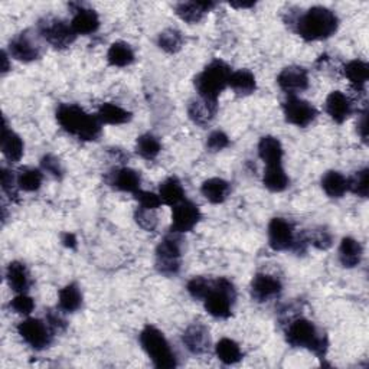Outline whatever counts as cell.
Masks as SVG:
<instances>
[{
    "instance_id": "obj_1",
    "label": "cell",
    "mask_w": 369,
    "mask_h": 369,
    "mask_svg": "<svg viewBox=\"0 0 369 369\" xmlns=\"http://www.w3.org/2000/svg\"><path fill=\"white\" fill-rule=\"evenodd\" d=\"M287 23L305 41H324L334 36L339 28L338 15L323 6H313L300 13H290Z\"/></svg>"
},
{
    "instance_id": "obj_2",
    "label": "cell",
    "mask_w": 369,
    "mask_h": 369,
    "mask_svg": "<svg viewBox=\"0 0 369 369\" xmlns=\"http://www.w3.org/2000/svg\"><path fill=\"white\" fill-rule=\"evenodd\" d=\"M55 116L61 129L78 140L95 141L101 136L102 124L97 115L87 113L77 104H59Z\"/></svg>"
},
{
    "instance_id": "obj_3",
    "label": "cell",
    "mask_w": 369,
    "mask_h": 369,
    "mask_svg": "<svg viewBox=\"0 0 369 369\" xmlns=\"http://www.w3.org/2000/svg\"><path fill=\"white\" fill-rule=\"evenodd\" d=\"M286 341L293 348H305L317 358L324 359L329 349V339L324 332L306 317L290 319L286 327Z\"/></svg>"
},
{
    "instance_id": "obj_4",
    "label": "cell",
    "mask_w": 369,
    "mask_h": 369,
    "mask_svg": "<svg viewBox=\"0 0 369 369\" xmlns=\"http://www.w3.org/2000/svg\"><path fill=\"white\" fill-rule=\"evenodd\" d=\"M231 74L233 69L227 62L221 59H213L194 80L198 95L205 100L218 102V97L228 87Z\"/></svg>"
},
{
    "instance_id": "obj_5",
    "label": "cell",
    "mask_w": 369,
    "mask_h": 369,
    "mask_svg": "<svg viewBox=\"0 0 369 369\" xmlns=\"http://www.w3.org/2000/svg\"><path fill=\"white\" fill-rule=\"evenodd\" d=\"M139 339L143 351L156 368L173 369L177 366V356L162 330L152 324H147L140 332Z\"/></svg>"
},
{
    "instance_id": "obj_6",
    "label": "cell",
    "mask_w": 369,
    "mask_h": 369,
    "mask_svg": "<svg viewBox=\"0 0 369 369\" xmlns=\"http://www.w3.org/2000/svg\"><path fill=\"white\" fill-rule=\"evenodd\" d=\"M237 302V290L231 280L218 277L212 280V286L204 299L205 310L215 319H228L233 315Z\"/></svg>"
},
{
    "instance_id": "obj_7",
    "label": "cell",
    "mask_w": 369,
    "mask_h": 369,
    "mask_svg": "<svg viewBox=\"0 0 369 369\" xmlns=\"http://www.w3.org/2000/svg\"><path fill=\"white\" fill-rule=\"evenodd\" d=\"M269 234V245L274 251H294V252H305L309 245L306 235L296 237L294 227L290 221L284 218H273L267 228Z\"/></svg>"
},
{
    "instance_id": "obj_8",
    "label": "cell",
    "mask_w": 369,
    "mask_h": 369,
    "mask_svg": "<svg viewBox=\"0 0 369 369\" xmlns=\"http://www.w3.org/2000/svg\"><path fill=\"white\" fill-rule=\"evenodd\" d=\"M182 248L183 241L179 233L170 230L156 247V270L166 276L173 277L179 273L182 266Z\"/></svg>"
},
{
    "instance_id": "obj_9",
    "label": "cell",
    "mask_w": 369,
    "mask_h": 369,
    "mask_svg": "<svg viewBox=\"0 0 369 369\" xmlns=\"http://www.w3.org/2000/svg\"><path fill=\"white\" fill-rule=\"evenodd\" d=\"M38 33L55 49L71 47L78 36L74 32L71 23L54 16H45L38 22Z\"/></svg>"
},
{
    "instance_id": "obj_10",
    "label": "cell",
    "mask_w": 369,
    "mask_h": 369,
    "mask_svg": "<svg viewBox=\"0 0 369 369\" xmlns=\"http://www.w3.org/2000/svg\"><path fill=\"white\" fill-rule=\"evenodd\" d=\"M18 334L22 341L35 351H44L51 346L55 334L47 322L28 317L18 324Z\"/></svg>"
},
{
    "instance_id": "obj_11",
    "label": "cell",
    "mask_w": 369,
    "mask_h": 369,
    "mask_svg": "<svg viewBox=\"0 0 369 369\" xmlns=\"http://www.w3.org/2000/svg\"><path fill=\"white\" fill-rule=\"evenodd\" d=\"M283 113L287 123L302 129L310 126L317 117L316 107L298 95H288L286 98L283 102Z\"/></svg>"
},
{
    "instance_id": "obj_12",
    "label": "cell",
    "mask_w": 369,
    "mask_h": 369,
    "mask_svg": "<svg viewBox=\"0 0 369 369\" xmlns=\"http://www.w3.org/2000/svg\"><path fill=\"white\" fill-rule=\"evenodd\" d=\"M9 54L16 61L29 64L41 58L42 47L38 41V36L32 35L29 30H25L18 33L11 40Z\"/></svg>"
},
{
    "instance_id": "obj_13",
    "label": "cell",
    "mask_w": 369,
    "mask_h": 369,
    "mask_svg": "<svg viewBox=\"0 0 369 369\" xmlns=\"http://www.w3.org/2000/svg\"><path fill=\"white\" fill-rule=\"evenodd\" d=\"M172 209V231L179 234L191 233L202 219L199 206L188 199L182 201Z\"/></svg>"
},
{
    "instance_id": "obj_14",
    "label": "cell",
    "mask_w": 369,
    "mask_h": 369,
    "mask_svg": "<svg viewBox=\"0 0 369 369\" xmlns=\"http://www.w3.org/2000/svg\"><path fill=\"white\" fill-rule=\"evenodd\" d=\"M250 290H251L252 300L258 303H266L280 296L283 291V284L280 279H277L276 276L258 273L254 276Z\"/></svg>"
},
{
    "instance_id": "obj_15",
    "label": "cell",
    "mask_w": 369,
    "mask_h": 369,
    "mask_svg": "<svg viewBox=\"0 0 369 369\" xmlns=\"http://www.w3.org/2000/svg\"><path fill=\"white\" fill-rule=\"evenodd\" d=\"M277 84L287 95H298L309 88V74L303 66L290 65L281 69Z\"/></svg>"
},
{
    "instance_id": "obj_16",
    "label": "cell",
    "mask_w": 369,
    "mask_h": 369,
    "mask_svg": "<svg viewBox=\"0 0 369 369\" xmlns=\"http://www.w3.org/2000/svg\"><path fill=\"white\" fill-rule=\"evenodd\" d=\"M182 344L187 351L195 356H202L211 349L209 330L202 323H192L182 335Z\"/></svg>"
},
{
    "instance_id": "obj_17",
    "label": "cell",
    "mask_w": 369,
    "mask_h": 369,
    "mask_svg": "<svg viewBox=\"0 0 369 369\" xmlns=\"http://www.w3.org/2000/svg\"><path fill=\"white\" fill-rule=\"evenodd\" d=\"M107 183L116 191L136 194L140 191L141 176L137 170L130 168H117L107 175Z\"/></svg>"
},
{
    "instance_id": "obj_18",
    "label": "cell",
    "mask_w": 369,
    "mask_h": 369,
    "mask_svg": "<svg viewBox=\"0 0 369 369\" xmlns=\"http://www.w3.org/2000/svg\"><path fill=\"white\" fill-rule=\"evenodd\" d=\"M324 108L327 116L338 124L345 123L353 113L352 100L342 91L330 93L326 98Z\"/></svg>"
},
{
    "instance_id": "obj_19",
    "label": "cell",
    "mask_w": 369,
    "mask_h": 369,
    "mask_svg": "<svg viewBox=\"0 0 369 369\" xmlns=\"http://www.w3.org/2000/svg\"><path fill=\"white\" fill-rule=\"evenodd\" d=\"M218 113V102L209 101L198 95V98H192L188 104V116L197 126H208L212 123Z\"/></svg>"
},
{
    "instance_id": "obj_20",
    "label": "cell",
    "mask_w": 369,
    "mask_h": 369,
    "mask_svg": "<svg viewBox=\"0 0 369 369\" xmlns=\"http://www.w3.org/2000/svg\"><path fill=\"white\" fill-rule=\"evenodd\" d=\"M100 16L94 9L80 6L74 11L71 26L77 35H93L100 29Z\"/></svg>"
},
{
    "instance_id": "obj_21",
    "label": "cell",
    "mask_w": 369,
    "mask_h": 369,
    "mask_svg": "<svg viewBox=\"0 0 369 369\" xmlns=\"http://www.w3.org/2000/svg\"><path fill=\"white\" fill-rule=\"evenodd\" d=\"M213 2H180L175 5V13L187 23H198L215 9Z\"/></svg>"
},
{
    "instance_id": "obj_22",
    "label": "cell",
    "mask_w": 369,
    "mask_h": 369,
    "mask_svg": "<svg viewBox=\"0 0 369 369\" xmlns=\"http://www.w3.org/2000/svg\"><path fill=\"white\" fill-rule=\"evenodd\" d=\"M201 194L208 202L213 205L224 204L231 194V184L226 179L211 177L202 183Z\"/></svg>"
},
{
    "instance_id": "obj_23",
    "label": "cell",
    "mask_w": 369,
    "mask_h": 369,
    "mask_svg": "<svg viewBox=\"0 0 369 369\" xmlns=\"http://www.w3.org/2000/svg\"><path fill=\"white\" fill-rule=\"evenodd\" d=\"M2 153L12 163L19 162L25 153L23 140L8 126L6 119L2 129Z\"/></svg>"
},
{
    "instance_id": "obj_24",
    "label": "cell",
    "mask_w": 369,
    "mask_h": 369,
    "mask_svg": "<svg viewBox=\"0 0 369 369\" xmlns=\"http://www.w3.org/2000/svg\"><path fill=\"white\" fill-rule=\"evenodd\" d=\"M322 189L329 198L339 199L349 191V180L338 170H327L322 176Z\"/></svg>"
},
{
    "instance_id": "obj_25",
    "label": "cell",
    "mask_w": 369,
    "mask_h": 369,
    "mask_svg": "<svg viewBox=\"0 0 369 369\" xmlns=\"http://www.w3.org/2000/svg\"><path fill=\"white\" fill-rule=\"evenodd\" d=\"M258 156L266 163V166L283 165V146L274 136H264L258 141Z\"/></svg>"
},
{
    "instance_id": "obj_26",
    "label": "cell",
    "mask_w": 369,
    "mask_h": 369,
    "mask_svg": "<svg viewBox=\"0 0 369 369\" xmlns=\"http://www.w3.org/2000/svg\"><path fill=\"white\" fill-rule=\"evenodd\" d=\"M83 291L77 283H69L58 293V309L64 313H76L83 308Z\"/></svg>"
},
{
    "instance_id": "obj_27",
    "label": "cell",
    "mask_w": 369,
    "mask_h": 369,
    "mask_svg": "<svg viewBox=\"0 0 369 369\" xmlns=\"http://www.w3.org/2000/svg\"><path fill=\"white\" fill-rule=\"evenodd\" d=\"M6 281L16 293H28L32 286V279L28 267L20 262H12L6 269Z\"/></svg>"
},
{
    "instance_id": "obj_28",
    "label": "cell",
    "mask_w": 369,
    "mask_h": 369,
    "mask_svg": "<svg viewBox=\"0 0 369 369\" xmlns=\"http://www.w3.org/2000/svg\"><path fill=\"white\" fill-rule=\"evenodd\" d=\"M363 248L361 242L352 237H345L339 245V262L345 269H353L361 264Z\"/></svg>"
},
{
    "instance_id": "obj_29",
    "label": "cell",
    "mask_w": 369,
    "mask_h": 369,
    "mask_svg": "<svg viewBox=\"0 0 369 369\" xmlns=\"http://www.w3.org/2000/svg\"><path fill=\"white\" fill-rule=\"evenodd\" d=\"M344 76L356 91H365L369 80V65L362 59H352L344 66Z\"/></svg>"
},
{
    "instance_id": "obj_30",
    "label": "cell",
    "mask_w": 369,
    "mask_h": 369,
    "mask_svg": "<svg viewBox=\"0 0 369 369\" xmlns=\"http://www.w3.org/2000/svg\"><path fill=\"white\" fill-rule=\"evenodd\" d=\"M97 117L101 122V124L122 126V124H126L131 120V113L127 112L126 108L117 105V104L105 102L98 108Z\"/></svg>"
},
{
    "instance_id": "obj_31",
    "label": "cell",
    "mask_w": 369,
    "mask_h": 369,
    "mask_svg": "<svg viewBox=\"0 0 369 369\" xmlns=\"http://www.w3.org/2000/svg\"><path fill=\"white\" fill-rule=\"evenodd\" d=\"M228 87L240 97H247L251 95L257 90V81L254 74L248 69H238L233 71Z\"/></svg>"
},
{
    "instance_id": "obj_32",
    "label": "cell",
    "mask_w": 369,
    "mask_h": 369,
    "mask_svg": "<svg viewBox=\"0 0 369 369\" xmlns=\"http://www.w3.org/2000/svg\"><path fill=\"white\" fill-rule=\"evenodd\" d=\"M263 184L270 192H274V194L284 192L288 188L290 179H288L283 165L266 166V170L263 175Z\"/></svg>"
},
{
    "instance_id": "obj_33",
    "label": "cell",
    "mask_w": 369,
    "mask_h": 369,
    "mask_svg": "<svg viewBox=\"0 0 369 369\" xmlns=\"http://www.w3.org/2000/svg\"><path fill=\"white\" fill-rule=\"evenodd\" d=\"M134 59H136V55H134L131 45H129L127 42H123V41L112 44L107 51L108 64L116 68H126V66L131 65L134 62Z\"/></svg>"
},
{
    "instance_id": "obj_34",
    "label": "cell",
    "mask_w": 369,
    "mask_h": 369,
    "mask_svg": "<svg viewBox=\"0 0 369 369\" xmlns=\"http://www.w3.org/2000/svg\"><path fill=\"white\" fill-rule=\"evenodd\" d=\"M184 189L182 187V182L176 176H170L160 183L159 197L165 205L176 206L182 201H184Z\"/></svg>"
},
{
    "instance_id": "obj_35",
    "label": "cell",
    "mask_w": 369,
    "mask_h": 369,
    "mask_svg": "<svg viewBox=\"0 0 369 369\" xmlns=\"http://www.w3.org/2000/svg\"><path fill=\"white\" fill-rule=\"evenodd\" d=\"M215 355L224 365H235L244 356L241 346L230 338H223L215 345Z\"/></svg>"
},
{
    "instance_id": "obj_36",
    "label": "cell",
    "mask_w": 369,
    "mask_h": 369,
    "mask_svg": "<svg viewBox=\"0 0 369 369\" xmlns=\"http://www.w3.org/2000/svg\"><path fill=\"white\" fill-rule=\"evenodd\" d=\"M16 180H18V187L20 191L36 192V191H40V188L42 187L44 172L36 168H22L16 173Z\"/></svg>"
},
{
    "instance_id": "obj_37",
    "label": "cell",
    "mask_w": 369,
    "mask_h": 369,
    "mask_svg": "<svg viewBox=\"0 0 369 369\" xmlns=\"http://www.w3.org/2000/svg\"><path fill=\"white\" fill-rule=\"evenodd\" d=\"M160 152H162V143L156 136L146 133L137 137L136 153L144 160H155Z\"/></svg>"
},
{
    "instance_id": "obj_38",
    "label": "cell",
    "mask_w": 369,
    "mask_h": 369,
    "mask_svg": "<svg viewBox=\"0 0 369 369\" xmlns=\"http://www.w3.org/2000/svg\"><path fill=\"white\" fill-rule=\"evenodd\" d=\"M183 35L179 29L176 28H168L163 32L159 33L158 38V45L162 51L168 52V54H176L182 49L183 47Z\"/></svg>"
},
{
    "instance_id": "obj_39",
    "label": "cell",
    "mask_w": 369,
    "mask_h": 369,
    "mask_svg": "<svg viewBox=\"0 0 369 369\" xmlns=\"http://www.w3.org/2000/svg\"><path fill=\"white\" fill-rule=\"evenodd\" d=\"M134 221L141 230L147 233L155 231L159 226V216L156 213V209H147L143 206H137V209L134 211Z\"/></svg>"
},
{
    "instance_id": "obj_40",
    "label": "cell",
    "mask_w": 369,
    "mask_h": 369,
    "mask_svg": "<svg viewBox=\"0 0 369 369\" xmlns=\"http://www.w3.org/2000/svg\"><path fill=\"white\" fill-rule=\"evenodd\" d=\"M349 180V191L359 197V198H368L369 194V169L363 168L358 170Z\"/></svg>"
},
{
    "instance_id": "obj_41",
    "label": "cell",
    "mask_w": 369,
    "mask_h": 369,
    "mask_svg": "<svg viewBox=\"0 0 369 369\" xmlns=\"http://www.w3.org/2000/svg\"><path fill=\"white\" fill-rule=\"evenodd\" d=\"M212 286V279L199 276V277H194L192 280H189L187 290L189 293V296L195 300H202L206 298V294L209 293Z\"/></svg>"
},
{
    "instance_id": "obj_42",
    "label": "cell",
    "mask_w": 369,
    "mask_h": 369,
    "mask_svg": "<svg viewBox=\"0 0 369 369\" xmlns=\"http://www.w3.org/2000/svg\"><path fill=\"white\" fill-rule=\"evenodd\" d=\"M306 238L310 245H313L315 248H317L320 251H326L334 245V235H332V233L323 227L315 228L313 231H310L309 235H306Z\"/></svg>"
},
{
    "instance_id": "obj_43",
    "label": "cell",
    "mask_w": 369,
    "mask_h": 369,
    "mask_svg": "<svg viewBox=\"0 0 369 369\" xmlns=\"http://www.w3.org/2000/svg\"><path fill=\"white\" fill-rule=\"evenodd\" d=\"M9 308L13 313L16 315H22V316H28L33 312L35 309V300L28 296L26 293H19L16 296L11 300Z\"/></svg>"
},
{
    "instance_id": "obj_44",
    "label": "cell",
    "mask_w": 369,
    "mask_h": 369,
    "mask_svg": "<svg viewBox=\"0 0 369 369\" xmlns=\"http://www.w3.org/2000/svg\"><path fill=\"white\" fill-rule=\"evenodd\" d=\"M231 140L227 133L223 130H215L212 131L206 139V147L209 152H223L224 149L230 146Z\"/></svg>"
},
{
    "instance_id": "obj_45",
    "label": "cell",
    "mask_w": 369,
    "mask_h": 369,
    "mask_svg": "<svg viewBox=\"0 0 369 369\" xmlns=\"http://www.w3.org/2000/svg\"><path fill=\"white\" fill-rule=\"evenodd\" d=\"M2 189L11 201H18V180L16 175L8 168H2Z\"/></svg>"
},
{
    "instance_id": "obj_46",
    "label": "cell",
    "mask_w": 369,
    "mask_h": 369,
    "mask_svg": "<svg viewBox=\"0 0 369 369\" xmlns=\"http://www.w3.org/2000/svg\"><path fill=\"white\" fill-rule=\"evenodd\" d=\"M41 168H42V172L51 175L52 177L55 179H62L64 176V168H62V163L61 160L54 156V155H45L42 159H41Z\"/></svg>"
},
{
    "instance_id": "obj_47",
    "label": "cell",
    "mask_w": 369,
    "mask_h": 369,
    "mask_svg": "<svg viewBox=\"0 0 369 369\" xmlns=\"http://www.w3.org/2000/svg\"><path fill=\"white\" fill-rule=\"evenodd\" d=\"M134 198L136 201L139 202V206H143V208H147V209H159L163 202L160 199V197L158 194H153V192H149V191H139L134 194Z\"/></svg>"
},
{
    "instance_id": "obj_48",
    "label": "cell",
    "mask_w": 369,
    "mask_h": 369,
    "mask_svg": "<svg viewBox=\"0 0 369 369\" xmlns=\"http://www.w3.org/2000/svg\"><path fill=\"white\" fill-rule=\"evenodd\" d=\"M62 310L59 309V310H54V309H49L48 312H47V323H48V326L51 327V330L54 332L55 335H58V334H64V332L66 330V327H68V323H66V320H65V317L62 316Z\"/></svg>"
},
{
    "instance_id": "obj_49",
    "label": "cell",
    "mask_w": 369,
    "mask_h": 369,
    "mask_svg": "<svg viewBox=\"0 0 369 369\" xmlns=\"http://www.w3.org/2000/svg\"><path fill=\"white\" fill-rule=\"evenodd\" d=\"M358 134L363 143H368V108L365 107L356 124Z\"/></svg>"
},
{
    "instance_id": "obj_50",
    "label": "cell",
    "mask_w": 369,
    "mask_h": 369,
    "mask_svg": "<svg viewBox=\"0 0 369 369\" xmlns=\"http://www.w3.org/2000/svg\"><path fill=\"white\" fill-rule=\"evenodd\" d=\"M62 244L66 248H76L77 247V238H76V235L71 234V233H65L62 235Z\"/></svg>"
},
{
    "instance_id": "obj_51",
    "label": "cell",
    "mask_w": 369,
    "mask_h": 369,
    "mask_svg": "<svg viewBox=\"0 0 369 369\" xmlns=\"http://www.w3.org/2000/svg\"><path fill=\"white\" fill-rule=\"evenodd\" d=\"M230 6L235 9H251L255 6V2H230Z\"/></svg>"
},
{
    "instance_id": "obj_52",
    "label": "cell",
    "mask_w": 369,
    "mask_h": 369,
    "mask_svg": "<svg viewBox=\"0 0 369 369\" xmlns=\"http://www.w3.org/2000/svg\"><path fill=\"white\" fill-rule=\"evenodd\" d=\"M11 69V66H9V57H8V54L4 51L2 52V74L5 76V74L8 72Z\"/></svg>"
}]
</instances>
